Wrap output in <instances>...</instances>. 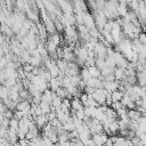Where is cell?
<instances>
[{
  "instance_id": "obj_1",
  "label": "cell",
  "mask_w": 146,
  "mask_h": 146,
  "mask_svg": "<svg viewBox=\"0 0 146 146\" xmlns=\"http://www.w3.org/2000/svg\"><path fill=\"white\" fill-rule=\"evenodd\" d=\"M106 49H107V47L104 43H102L100 41H98V43L96 44V47L94 49V52L96 55V58H105L107 56L106 55Z\"/></svg>"
},
{
  "instance_id": "obj_2",
  "label": "cell",
  "mask_w": 146,
  "mask_h": 146,
  "mask_svg": "<svg viewBox=\"0 0 146 146\" xmlns=\"http://www.w3.org/2000/svg\"><path fill=\"white\" fill-rule=\"evenodd\" d=\"M107 139H108V136H107V133H105V132L94 133V135H92V140H94V143H95L96 145H98V146L105 145V143H106Z\"/></svg>"
},
{
  "instance_id": "obj_3",
  "label": "cell",
  "mask_w": 146,
  "mask_h": 146,
  "mask_svg": "<svg viewBox=\"0 0 146 146\" xmlns=\"http://www.w3.org/2000/svg\"><path fill=\"white\" fill-rule=\"evenodd\" d=\"M83 25H84L88 30L96 27L94 16H92V15H90V14H88V13H83Z\"/></svg>"
},
{
  "instance_id": "obj_4",
  "label": "cell",
  "mask_w": 146,
  "mask_h": 146,
  "mask_svg": "<svg viewBox=\"0 0 146 146\" xmlns=\"http://www.w3.org/2000/svg\"><path fill=\"white\" fill-rule=\"evenodd\" d=\"M7 140L9 141V144H16L18 141V136H17V131L13 130V129H8L7 131Z\"/></svg>"
},
{
  "instance_id": "obj_5",
  "label": "cell",
  "mask_w": 146,
  "mask_h": 146,
  "mask_svg": "<svg viewBox=\"0 0 146 146\" xmlns=\"http://www.w3.org/2000/svg\"><path fill=\"white\" fill-rule=\"evenodd\" d=\"M54 96H55V92L54 91H51L50 89H46L43 92H42V95H41V102H47V103H51V100H52V98H54Z\"/></svg>"
},
{
  "instance_id": "obj_6",
  "label": "cell",
  "mask_w": 146,
  "mask_h": 146,
  "mask_svg": "<svg viewBox=\"0 0 146 146\" xmlns=\"http://www.w3.org/2000/svg\"><path fill=\"white\" fill-rule=\"evenodd\" d=\"M80 108H83L82 102L80 100L79 97H73V99H71V110H72V113H74L75 111H78Z\"/></svg>"
},
{
  "instance_id": "obj_7",
  "label": "cell",
  "mask_w": 146,
  "mask_h": 146,
  "mask_svg": "<svg viewBox=\"0 0 146 146\" xmlns=\"http://www.w3.org/2000/svg\"><path fill=\"white\" fill-rule=\"evenodd\" d=\"M33 119H34V122H35L36 127H40V128L44 127L48 123V119H47L46 114H40V115H38V116L33 117Z\"/></svg>"
},
{
  "instance_id": "obj_8",
  "label": "cell",
  "mask_w": 146,
  "mask_h": 146,
  "mask_svg": "<svg viewBox=\"0 0 146 146\" xmlns=\"http://www.w3.org/2000/svg\"><path fill=\"white\" fill-rule=\"evenodd\" d=\"M119 86H120V83H119L117 80L112 81V82H105V81H104V88H105L107 91H110V92H112V91L119 89Z\"/></svg>"
},
{
  "instance_id": "obj_9",
  "label": "cell",
  "mask_w": 146,
  "mask_h": 146,
  "mask_svg": "<svg viewBox=\"0 0 146 146\" xmlns=\"http://www.w3.org/2000/svg\"><path fill=\"white\" fill-rule=\"evenodd\" d=\"M50 105H51V111L55 112V111L59 110V108H60V105H62V98L58 97V96L55 94V96H54V98H52Z\"/></svg>"
},
{
  "instance_id": "obj_10",
  "label": "cell",
  "mask_w": 146,
  "mask_h": 146,
  "mask_svg": "<svg viewBox=\"0 0 146 146\" xmlns=\"http://www.w3.org/2000/svg\"><path fill=\"white\" fill-rule=\"evenodd\" d=\"M128 117L130 120H133V121H138V119L141 116V113L137 110V108H131V110H128Z\"/></svg>"
},
{
  "instance_id": "obj_11",
  "label": "cell",
  "mask_w": 146,
  "mask_h": 146,
  "mask_svg": "<svg viewBox=\"0 0 146 146\" xmlns=\"http://www.w3.org/2000/svg\"><path fill=\"white\" fill-rule=\"evenodd\" d=\"M116 10H117V15L119 16H122V17H124L127 14H128V6H127V3H124V2H120L119 5H117V8H116Z\"/></svg>"
},
{
  "instance_id": "obj_12",
  "label": "cell",
  "mask_w": 146,
  "mask_h": 146,
  "mask_svg": "<svg viewBox=\"0 0 146 146\" xmlns=\"http://www.w3.org/2000/svg\"><path fill=\"white\" fill-rule=\"evenodd\" d=\"M113 74L115 76V80L121 81V80H125V74H124V70L120 68V67H115L113 71Z\"/></svg>"
},
{
  "instance_id": "obj_13",
  "label": "cell",
  "mask_w": 146,
  "mask_h": 146,
  "mask_svg": "<svg viewBox=\"0 0 146 146\" xmlns=\"http://www.w3.org/2000/svg\"><path fill=\"white\" fill-rule=\"evenodd\" d=\"M74 129H75V127H74V123H73V117L71 116L65 123H63V130L66 131V132H71Z\"/></svg>"
},
{
  "instance_id": "obj_14",
  "label": "cell",
  "mask_w": 146,
  "mask_h": 146,
  "mask_svg": "<svg viewBox=\"0 0 146 146\" xmlns=\"http://www.w3.org/2000/svg\"><path fill=\"white\" fill-rule=\"evenodd\" d=\"M123 95H124L123 91H121L120 89H116V90H114V91L111 92V98H112L113 103H114V102H120V100L122 99Z\"/></svg>"
},
{
  "instance_id": "obj_15",
  "label": "cell",
  "mask_w": 146,
  "mask_h": 146,
  "mask_svg": "<svg viewBox=\"0 0 146 146\" xmlns=\"http://www.w3.org/2000/svg\"><path fill=\"white\" fill-rule=\"evenodd\" d=\"M108 130H110L111 135H114L116 131H119V121L116 119L108 123Z\"/></svg>"
},
{
  "instance_id": "obj_16",
  "label": "cell",
  "mask_w": 146,
  "mask_h": 146,
  "mask_svg": "<svg viewBox=\"0 0 146 146\" xmlns=\"http://www.w3.org/2000/svg\"><path fill=\"white\" fill-rule=\"evenodd\" d=\"M39 106L41 108L42 114H48L51 111V105L49 103H47V102H40L39 103Z\"/></svg>"
},
{
  "instance_id": "obj_17",
  "label": "cell",
  "mask_w": 146,
  "mask_h": 146,
  "mask_svg": "<svg viewBox=\"0 0 146 146\" xmlns=\"http://www.w3.org/2000/svg\"><path fill=\"white\" fill-rule=\"evenodd\" d=\"M29 63H30L33 67H39V66L41 65V63H42V58H41V56H38V57L31 56V58H30Z\"/></svg>"
},
{
  "instance_id": "obj_18",
  "label": "cell",
  "mask_w": 146,
  "mask_h": 146,
  "mask_svg": "<svg viewBox=\"0 0 146 146\" xmlns=\"http://www.w3.org/2000/svg\"><path fill=\"white\" fill-rule=\"evenodd\" d=\"M48 71H49V73H50L51 78H57V76L59 75V73H60V71H59L58 66L56 65V63H54V64L48 68Z\"/></svg>"
},
{
  "instance_id": "obj_19",
  "label": "cell",
  "mask_w": 146,
  "mask_h": 146,
  "mask_svg": "<svg viewBox=\"0 0 146 146\" xmlns=\"http://www.w3.org/2000/svg\"><path fill=\"white\" fill-rule=\"evenodd\" d=\"M55 94H56L58 97H60L62 99H64V98H68V92H67L66 88H62V87H59V88L55 91Z\"/></svg>"
},
{
  "instance_id": "obj_20",
  "label": "cell",
  "mask_w": 146,
  "mask_h": 146,
  "mask_svg": "<svg viewBox=\"0 0 146 146\" xmlns=\"http://www.w3.org/2000/svg\"><path fill=\"white\" fill-rule=\"evenodd\" d=\"M83 111H84V115L87 117H94L96 107H92V106H83Z\"/></svg>"
},
{
  "instance_id": "obj_21",
  "label": "cell",
  "mask_w": 146,
  "mask_h": 146,
  "mask_svg": "<svg viewBox=\"0 0 146 146\" xmlns=\"http://www.w3.org/2000/svg\"><path fill=\"white\" fill-rule=\"evenodd\" d=\"M87 68H88V71L90 73L91 78H99L100 76V70H98L96 66H89Z\"/></svg>"
},
{
  "instance_id": "obj_22",
  "label": "cell",
  "mask_w": 146,
  "mask_h": 146,
  "mask_svg": "<svg viewBox=\"0 0 146 146\" xmlns=\"http://www.w3.org/2000/svg\"><path fill=\"white\" fill-rule=\"evenodd\" d=\"M60 108H62L63 111H70V110H71V99H70V98H64V99H62Z\"/></svg>"
},
{
  "instance_id": "obj_23",
  "label": "cell",
  "mask_w": 146,
  "mask_h": 146,
  "mask_svg": "<svg viewBox=\"0 0 146 146\" xmlns=\"http://www.w3.org/2000/svg\"><path fill=\"white\" fill-rule=\"evenodd\" d=\"M80 76H81V79H82L83 81H88V80L91 78V75H90V73H89V71H88L87 67H83V68L81 70Z\"/></svg>"
},
{
  "instance_id": "obj_24",
  "label": "cell",
  "mask_w": 146,
  "mask_h": 146,
  "mask_svg": "<svg viewBox=\"0 0 146 146\" xmlns=\"http://www.w3.org/2000/svg\"><path fill=\"white\" fill-rule=\"evenodd\" d=\"M18 119H16L15 116L14 117H11L10 120H9V129H13V130H18Z\"/></svg>"
},
{
  "instance_id": "obj_25",
  "label": "cell",
  "mask_w": 146,
  "mask_h": 146,
  "mask_svg": "<svg viewBox=\"0 0 146 146\" xmlns=\"http://www.w3.org/2000/svg\"><path fill=\"white\" fill-rule=\"evenodd\" d=\"M95 66L98 68V70H102L106 66L105 64V58H96V63H95Z\"/></svg>"
},
{
  "instance_id": "obj_26",
  "label": "cell",
  "mask_w": 146,
  "mask_h": 146,
  "mask_svg": "<svg viewBox=\"0 0 146 146\" xmlns=\"http://www.w3.org/2000/svg\"><path fill=\"white\" fill-rule=\"evenodd\" d=\"M113 68H111V67H107V66H105L104 68H102L100 70V76H106V75H110V74H112L113 73Z\"/></svg>"
},
{
  "instance_id": "obj_27",
  "label": "cell",
  "mask_w": 146,
  "mask_h": 146,
  "mask_svg": "<svg viewBox=\"0 0 146 146\" xmlns=\"http://www.w3.org/2000/svg\"><path fill=\"white\" fill-rule=\"evenodd\" d=\"M95 63H96V58L95 57H87V59L84 60V65H86V67H89V66H95Z\"/></svg>"
},
{
  "instance_id": "obj_28",
  "label": "cell",
  "mask_w": 146,
  "mask_h": 146,
  "mask_svg": "<svg viewBox=\"0 0 146 146\" xmlns=\"http://www.w3.org/2000/svg\"><path fill=\"white\" fill-rule=\"evenodd\" d=\"M49 40H50V41H52L56 46H58V44L60 43V36H59V34H57V33L51 34V36L49 38Z\"/></svg>"
},
{
  "instance_id": "obj_29",
  "label": "cell",
  "mask_w": 146,
  "mask_h": 146,
  "mask_svg": "<svg viewBox=\"0 0 146 146\" xmlns=\"http://www.w3.org/2000/svg\"><path fill=\"white\" fill-rule=\"evenodd\" d=\"M74 116L83 121V119L86 117V115H84V111H83V108H80V110H78V111H75V112H74Z\"/></svg>"
},
{
  "instance_id": "obj_30",
  "label": "cell",
  "mask_w": 146,
  "mask_h": 146,
  "mask_svg": "<svg viewBox=\"0 0 146 146\" xmlns=\"http://www.w3.org/2000/svg\"><path fill=\"white\" fill-rule=\"evenodd\" d=\"M48 138L55 144V143H57L58 141V135H57V132H56V130H54L52 132H50V135L48 136Z\"/></svg>"
},
{
  "instance_id": "obj_31",
  "label": "cell",
  "mask_w": 146,
  "mask_h": 146,
  "mask_svg": "<svg viewBox=\"0 0 146 146\" xmlns=\"http://www.w3.org/2000/svg\"><path fill=\"white\" fill-rule=\"evenodd\" d=\"M138 40L143 46H146V33L145 32H140L138 35Z\"/></svg>"
},
{
  "instance_id": "obj_32",
  "label": "cell",
  "mask_w": 146,
  "mask_h": 146,
  "mask_svg": "<svg viewBox=\"0 0 146 146\" xmlns=\"http://www.w3.org/2000/svg\"><path fill=\"white\" fill-rule=\"evenodd\" d=\"M3 115H5V117L6 119H11V117H14V113L11 112V110H9V108H7L5 112H3Z\"/></svg>"
},
{
  "instance_id": "obj_33",
  "label": "cell",
  "mask_w": 146,
  "mask_h": 146,
  "mask_svg": "<svg viewBox=\"0 0 146 146\" xmlns=\"http://www.w3.org/2000/svg\"><path fill=\"white\" fill-rule=\"evenodd\" d=\"M139 124H141V125H145L146 127V116H140L139 119H138V121H137Z\"/></svg>"
},
{
  "instance_id": "obj_34",
  "label": "cell",
  "mask_w": 146,
  "mask_h": 146,
  "mask_svg": "<svg viewBox=\"0 0 146 146\" xmlns=\"http://www.w3.org/2000/svg\"><path fill=\"white\" fill-rule=\"evenodd\" d=\"M7 110V107H6V105H5V103H2V102H0V113H3L5 111Z\"/></svg>"
},
{
  "instance_id": "obj_35",
  "label": "cell",
  "mask_w": 146,
  "mask_h": 146,
  "mask_svg": "<svg viewBox=\"0 0 146 146\" xmlns=\"http://www.w3.org/2000/svg\"><path fill=\"white\" fill-rule=\"evenodd\" d=\"M104 146H113V140L111 139V137L106 140V143H105V145H104Z\"/></svg>"
},
{
  "instance_id": "obj_36",
  "label": "cell",
  "mask_w": 146,
  "mask_h": 146,
  "mask_svg": "<svg viewBox=\"0 0 146 146\" xmlns=\"http://www.w3.org/2000/svg\"><path fill=\"white\" fill-rule=\"evenodd\" d=\"M144 110H146V98H141V105H140Z\"/></svg>"
},
{
  "instance_id": "obj_37",
  "label": "cell",
  "mask_w": 146,
  "mask_h": 146,
  "mask_svg": "<svg viewBox=\"0 0 146 146\" xmlns=\"http://www.w3.org/2000/svg\"><path fill=\"white\" fill-rule=\"evenodd\" d=\"M6 117H5V115H3V113H0V124L3 122V120H5Z\"/></svg>"
}]
</instances>
